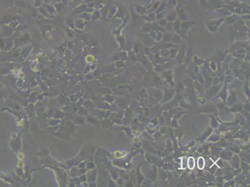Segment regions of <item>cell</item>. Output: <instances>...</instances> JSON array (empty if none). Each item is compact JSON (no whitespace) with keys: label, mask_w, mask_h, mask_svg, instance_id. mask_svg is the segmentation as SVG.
Listing matches in <instances>:
<instances>
[{"label":"cell","mask_w":250,"mask_h":187,"mask_svg":"<svg viewBox=\"0 0 250 187\" xmlns=\"http://www.w3.org/2000/svg\"><path fill=\"white\" fill-rule=\"evenodd\" d=\"M187 165L189 167V169L190 170H192L194 169L195 165V159L194 157H190V158L188 159L187 160Z\"/></svg>","instance_id":"cell-1"},{"label":"cell","mask_w":250,"mask_h":187,"mask_svg":"<svg viewBox=\"0 0 250 187\" xmlns=\"http://www.w3.org/2000/svg\"><path fill=\"white\" fill-rule=\"evenodd\" d=\"M205 164V162L204 159L203 158V157H200V158L198 159V161H197L198 168L200 170H202L204 168Z\"/></svg>","instance_id":"cell-2"}]
</instances>
